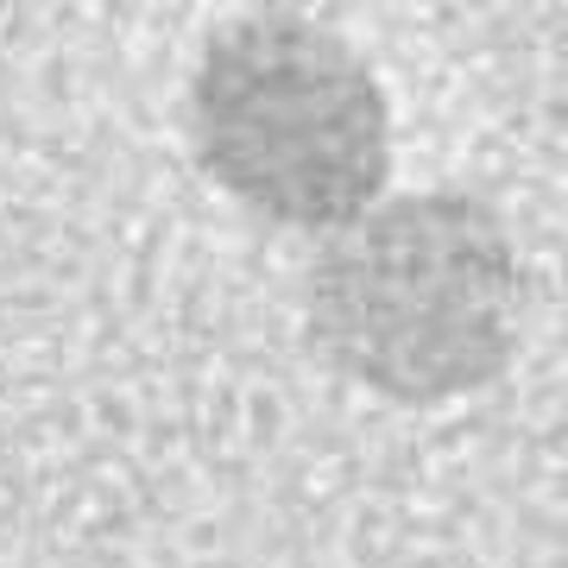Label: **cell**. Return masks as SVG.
I'll use <instances>...</instances> for the list:
<instances>
[{
  "label": "cell",
  "instance_id": "1",
  "mask_svg": "<svg viewBox=\"0 0 568 568\" xmlns=\"http://www.w3.org/2000/svg\"><path fill=\"white\" fill-rule=\"evenodd\" d=\"M525 284L506 227L467 196H392L328 227L310 328L347 379L398 405H448L511 361Z\"/></svg>",
  "mask_w": 568,
  "mask_h": 568
},
{
  "label": "cell",
  "instance_id": "2",
  "mask_svg": "<svg viewBox=\"0 0 568 568\" xmlns=\"http://www.w3.org/2000/svg\"><path fill=\"white\" fill-rule=\"evenodd\" d=\"M190 140L209 178L260 222L328 234L379 203L392 114L354 44L297 13H260L203 51Z\"/></svg>",
  "mask_w": 568,
  "mask_h": 568
}]
</instances>
